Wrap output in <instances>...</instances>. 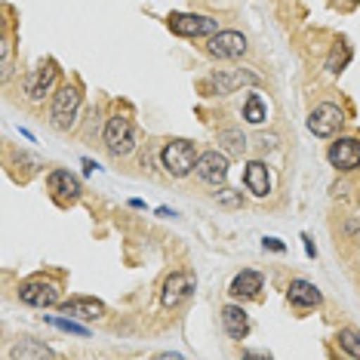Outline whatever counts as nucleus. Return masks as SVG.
Here are the masks:
<instances>
[{"instance_id":"f257e3e1","label":"nucleus","mask_w":360,"mask_h":360,"mask_svg":"<svg viewBox=\"0 0 360 360\" xmlns=\"http://www.w3.org/2000/svg\"><path fill=\"white\" fill-rule=\"evenodd\" d=\"M160 163L169 176L182 179V176L191 173V169H198V151H194V145L185 142V139H173V142L163 145Z\"/></svg>"},{"instance_id":"f03ea898","label":"nucleus","mask_w":360,"mask_h":360,"mask_svg":"<svg viewBox=\"0 0 360 360\" xmlns=\"http://www.w3.org/2000/svg\"><path fill=\"white\" fill-rule=\"evenodd\" d=\"M77 111H80V89L75 84H65L59 86V93L53 96V108H50V120L56 129H71L77 120Z\"/></svg>"},{"instance_id":"7ed1b4c3","label":"nucleus","mask_w":360,"mask_h":360,"mask_svg":"<svg viewBox=\"0 0 360 360\" xmlns=\"http://www.w3.org/2000/svg\"><path fill=\"white\" fill-rule=\"evenodd\" d=\"M105 148L114 158H124L136 148V133H133V124H129L127 114H114L105 124Z\"/></svg>"},{"instance_id":"20e7f679","label":"nucleus","mask_w":360,"mask_h":360,"mask_svg":"<svg viewBox=\"0 0 360 360\" xmlns=\"http://www.w3.org/2000/svg\"><path fill=\"white\" fill-rule=\"evenodd\" d=\"M259 84V75H252L247 68H234V71H216V75L207 77V96H231L237 93L240 86H256Z\"/></svg>"},{"instance_id":"39448f33","label":"nucleus","mask_w":360,"mask_h":360,"mask_svg":"<svg viewBox=\"0 0 360 360\" xmlns=\"http://www.w3.org/2000/svg\"><path fill=\"white\" fill-rule=\"evenodd\" d=\"M167 25L179 37H210V34H216V31H219L216 19L200 15V13H169Z\"/></svg>"},{"instance_id":"423d86ee","label":"nucleus","mask_w":360,"mask_h":360,"mask_svg":"<svg viewBox=\"0 0 360 360\" xmlns=\"http://www.w3.org/2000/svg\"><path fill=\"white\" fill-rule=\"evenodd\" d=\"M342 120H345V114H342L339 105L321 102L314 111L308 114V129H311V133H314L317 139H333V136L342 129Z\"/></svg>"},{"instance_id":"0eeeda50","label":"nucleus","mask_w":360,"mask_h":360,"mask_svg":"<svg viewBox=\"0 0 360 360\" xmlns=\"http://www.w3.org/2000/svg\"><path fill=\"white\" fill-rule=\"evenodd\" d=\"M19 299L34 308H50L59 302V283L46 281V277H31V281L19 286Z\"/></svg>"},{"instance_id":"6e6552de","label":"nucleus","mask_w":360,"mask_h":360,"mask_svg":"<svg viewBox=\"0 0 360 360\" xmlns=\"http://www.w3.org/2000/svg\"><path fill=\"white\" fill-rule=\"evenodd\" d=\"M247 37L240 31H216L207 40V53L216 56V59H240L247 53Z\"/></svg>"},{"instance_id":"1a4fd4ad","label":"nucleus","mask_w":360,"mask_h":360,"mask_svg":"<svg viewBox=\"0 0 360 360\" xmlns=\"http://www.w3.org/2000/svg\"><path fill=\"white\" fill-rule=\"evenodd\" d=\"M326 158H330V163L335 169H345V173L357 169L360 167V139H354V136L335 139L330 145V151H326Z\"/></svg>"},{"instance_id":"9d476101","label":"nucleus","mask_w":360,"mask_h":360,"mask_svg":"<svg viewBox=\"0 0 360 360\" xmlns=\"http://www.w3.org/2000/svg\"><path fill=\"white\" fill-rule=\"evenodd\" d=\"M191 292H194V277L188 274V271H176V274H169L167 281H163L160 302L167 308H176V305H182V302L191 296Z\"/></svg>"},{"instance_id":"9b49d317","label":"nucleus","mask_w":360,"mask_h":360,"mask_svg":"<svg viewBox=\"0 0 360 360\" xmlns=\"http://www.w3.org/2000/svg\"><path fill=\"white\" fill-rule=\"evenodd\" d=\"M46 188L59 203H75L80 198V179L71 176L68 169H53L50 179H46Z\"/></svg>"},{"instance_id":"f8f14e48","label":"nucleus","mask_w":360,"mask_h":360,"mask_svg":"<svg viewBox=\"0 0 360 360\" xmlns=\"http://www.w3.org/2000/svg\"><path fill=\"white\" fill-rule=\"evenodd\" d=\"M198 176L210 185H222L228 179V154L219 151H207L198 158Z\"/></svg>"},{"instance_id":"ddd939ff","label":"nucleus","mask_w":360,"mask_h":360,"mask_svg":"<svg viewBox=\"0 0 360 360\" xmlns=\"http://www.w3.org/2000/svg\"><path fill=\"white\" fill-rule=\"evenodd\" d=\"M56 77H59V65H56V59L40 62V68L28 77V96H31L34 102H40V99H44V96L53 89Z\"/></svg>"},{"instance_id":"4468645a","label":"nucleus","mask_w":360,"mask_h":360,"mask_svg":"<svg viewBox=\"0 0 360 360\" xmlns=\"http://www.w3.org/2000/svg\"><path fill=\"white\" fill-rule=\"evenodd\" d=\"M59 311H62V314H68V317H77V321H96V317H102V314H105V305H102L99 299L75 296V299L62 302Z\"/></svg>"},{"instance_id":"2eb2a0df","label":"nucleus","mask_w":360,"mask_h":360,"mask_svg":"<svg viewBox=\"0 0 360 360\" xmlns=\"http://www.w3.org/2000/svg\"><path fill=\"white\" fill-rule=\"evenodd\" d=\"M286 299H290V305H296V308H317L323 302L321 290L308 281H292L290 290H286Z\"/></svg>"},{"instance_id":"dca6fc26","label":"nucleus","mask_w":360,"mask_h":360,"mask_svg":"<svg viewBox=\"0 0 360 360\" xmlns=\"http://www.w3.org/2000/svg\"><path fill=\"white\" fill-rule=\"evenodd\" d=\"M243 185L250 188L256 198H265L271 191V176H268V167L262 160H252L247 169H243Z\"/></svg>"},{"instance_id":"f3484780","label":"nucleus","mask_w":360,"mask_h":360,"mask_svg":"<svg viewBox=\"0 0 360 360\" xmlns=\"http://www.w3.org/2000/svg\"><path fill=\"white\" fill-rule=\"evenodd\" d=\"M222 323H225V330L231 339H247V333H250V317H247V311L243 308H237V305H225L222 308Z\"/></svg>"},{"instance_id":"a211bd4d","label":"nucleus","mask_w":360,"mask_h":360,"mask_svg":"<svg viewBox=\"0 0 360 360\" xmlns=\"http://www.w3.org/2000/svg\"><path fill=\"white\" fill-rule=\"evenodd\" d=\"M259 290H262V274L259 271H240L231 281V296L234 299H252V296H259Z\"/></svg>"},{"instance_id":"6ab92c4d","label":"nucleus","mask_w":360,"mask_h":360,"mask_svg":"<svg viewBox=\"0 0 360 360\" xmlns=\"http://www.w3.org/2000/svg\"><path fill=\"white\" fill-rule=\"evenodd\" d=\"M348 62H351V44L339 37L333 44V53L326 56V71H330V75H342V71L348 68Z\"/></svg>"},{"instance_id":"aec40b11","label":"nucleus","mask_w":360,"mask_h":360,"mask_svg":"<svg viewBox=\"0 0 360 360\" xmlns=\"http://www.w3.org/2000/svg\"><path fill=\"white\" fill-rule=\"evenodd\" d=\"M10 357L13 360H37V357H56V351L53 348H46V345H37L34 339H22L19 345H15L13 351H10Z\"/></svg>"},{"instance_id":"412c9836","label":"nucleus","mask_w":360,"mask_h":360,"mask_svg":"<svg viewBox=\"0 0 360 360\" xmlns=\"http://www.w3.org/2000/svg\"><path fill=\"white\" fill-rule=\"evenodd\" d=\"M268 117V108H265V99H262L259 93H250L247 96V102H243V120L247 124H262V120Z\"/></svg>"},{"instance_id":"4be33fe9","label":"nucleus","mask_w":360,"mask_h":360,"mask_svg":"<svg viewBox=\"0 0 360 360\" xmlns=\"http://www.w3.org/2000/svg\"><path fill=\"white\" fill-rule=\"evenodd\" d=\"M219 142H222V148L228 154H243L247 151V136H243L240 129H222V133H219Z\"/></svg>"},{"instance_id":"5701e85b","label":"nucleus","mask_w":360,"mask_h":360,"mask_svg":"<svg viewBox=\"0 0 360 360\" xmlns=\"http://www.w3.org/2000/svg\"><path fill=\"white\" fill-rule=\"evenodd\" d=\"M339 345H342V351H348L351 357L360 360V330H351V326H345V330L339 333Z\"/></svg>"},{"instance_id":"b1692460","label":"nucleus","mask_w":360,"mask_h":360,"mask_svg":"<svg viewBox=\"0 0 360 360\" xmlns=\"http://www.w3.org/2000/svg\"><path fill=\"white\" fill-rule=\"evenodd\" d=\"M216 203L219 207H225V210H237V207H243V194L225 188V191H216Z\"/></svg>"},{"instance_id":"393cba45","label":"nucleus","mask_w":360,"mask_h":360,"mask_svg":"<svg viewBox=\"0 0 360 360\" xmlns=\"http://www.w3.org/2000/svg\"><path fill=\"white\" fill-rule=\"evenodd\" d=\"M53 326H59V330H65V333H77V335H86V326H80V323H75V317H46Z\"/></svg>"},{"instance_id":"a878e982","label":"nucleus","mask_w":360,"mask_h":360,"mask_svg":"<svg viewBox=\"0 0 360 360\" xmlns=\"http://www.w3.org/2000/svg\"><path fill=\"white\" fill-rule=\"evenodd\" d=\"M10 71H13V44L4 40V77H10Z\"/></svg>"},{"instance_id":"bb28decb","label":"nucleus","mask_w":360,"mask_h":360,"mask_svg":"<svg viewBox=\"0 0 360 360\" xmlns=\"http://www.w3.org/2000/svg\"><path fill=\"white\" fill-rule=\"evenodd\" d=\"M262 243H265V250H274V252H283V250H286L283 243L277 240V237H265V240H262Z\"/></svg>"},{"instance_id":"cd10ccee","label":"nucleus","mask_w":360,"mask_h":360,"mask_svg":"<svg viewBox=\"0 0 360 360\" xmlns=\"http://www.w3.org/2000/svg\"><path fill=\"white\" fill-rule=\"evenodd\" d=\"M262 148H277V136H259Z\"/></svg>"},{"instance_id":"c85d7f7f","label":"nucleus","mask_w":360,"mask_h":360,"mask_svg":"<svg viewBox=\"0 0 360 360\" xmlns=\"http://www.w3.org/2000/svg\"><path fill=\"white\" fill-rule=\"evenodd\" d=\"M302 240H305V252H308V256H311V259H314V243H311V240H308V237H302Z\"/></svg>"}]
</instances>
